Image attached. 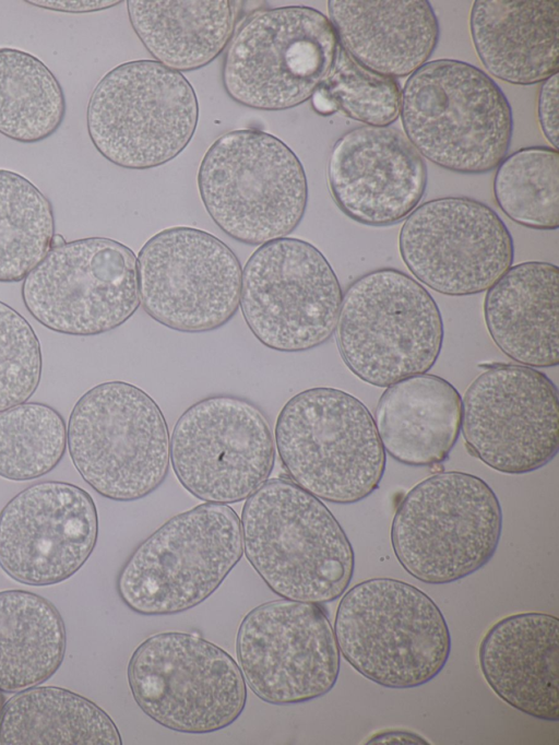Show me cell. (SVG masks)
<instances>
[{"label": "cell", "instance_id": "obj_19", "mask_svg": "<svg viewBox=\"0 0 559 745\" xmlns=\"http://www.w3.org/2000/svg\"><path fill=\"white\" fill-rule=\"evenodd\" d=\"M400 255L412 275L449 296L487 291L512 265V236L489 205L443 197L417 205L402 224Z\"/></svg>", "mask_w": 559, "mask_h": 745}, {"label": "cell", "instance_id": "obj_5", "mask_svg": "<svg viewBox=\"0 0 559 745\" xmlns=\"http://www.w3.org/2000/svg\"><path fill=\"white\" fill-rule=\"evenodd\" d=\"M197 184L212 221L249 246L287 237L301 223L308 181L296 153L257 129L233 130L203 155Z\"/></svg>", "mask_w": 559, "mask_h": 745}, {"label": "cell", "instance_id": "obj_17", "mask_svg": "<svg viewBox=\"0 0 559 745\" xmlns=\"http://www.w3.org/2000/svg\"><path fill=\"white\" fill-rule=\"evenodd\" d=\"M461 430L469 452L504 474L548 464L559 450V399L542 371L492 364L467 387Z\"/></svg>", "mask_w": 559, "mask_h": 745}, {"label": "cell", "instance_id": "obj_13", "mask_svg": "<svg viewBox=\"0 0 559 745\" xmlns=\"http://www.w3.org/2000/svg\"><path fill=\"white\" fill-rule=\"evenodd\" d=\"M343 291L312 244L282 237L260 245L241 276L240 310L254 338L267 348L296 353L331 339Z\"/></svg>", "mask_w": 559, "mask_h": 745}, {"label": "cell", "instance_id": "obj_20", "mask_svg": "<svg viewBox=\"0 0 559 745\" xmlns=\"http://www.w3.org/2000/svg\"><path fill=\"white\" fill-rule=\"evenodd\" d=\"M97 539L88 492L62 481L35 483L0 511V568L26 586L57 584L84 566Z\"/></svg>", "mask_w": 559, "mask_h": 745}, {"label": "cell", "instance_id": "obj_18", "mask_svg": "<svg viewBox=\"0 0 559 745\" xmlns=\"http://www.w3.org/2000/svg\"><path fill=\"white\" fill-rule=\"evenodd\" d=\"M236 654L249 688L275 706L326 695L341 669L334 630L322 607L286 599L262 603L243 616Z\"/></svg>", "mask_w": 559, "mask_h": 745}, {"label": "cell", "instance_id": "obj_32", "mask_svg": "<svg viewBox=\"0 0 559 745\" xmlns=\"http://www.w3.org/2000/svg\"><path fill=\"white\" fill-rule=\"evenodd\" d=\"M492 192L499 209L522 226H559V152L550 146L522 147L496 167Z\"/></svg>", "mask_w": 559, "mask_h": 745}, {"label": "cell", "instance_id": "obj_1", "mask_svg": "<svg viewBox=\"0 0 559 745\" xmlns=\"http://www.w3.org/2000/svg\"><path fill=\"white\" fill-rule=\"evenodd\" d=\"M243 554L282 599L329 603L344 594L355 555L340 522L289 478L267 480L242 507Z\"/></svg>", "mask_w": 559, "mask_h": 745}, {"label": "cell", "instance_id": "obj_8", "mask_svg": "<svg viewBox=\"0 0 559 745\" xmlns=\"http://www.w3.org/2000/svg\"><path fill=\"white\" fill-rule=\"evenodd\" d=\"M335 331L347 368L380 388L426 374L444 338L433 297L417 280L393 268L365 273L347 287Z\"/></svg>", "mask_w": 559, "mask_h": 745}, {"label": "cell", "instance_id": "obj_14", "mask_svg": "<svg viewBox=\"0 0 559 745\" xmlns=\"http://www.w3.org/2000/svg\"><path fill=\"white\" fill-rule=\"evenodd\" d=\"M26 310L50 331L92 336L117 329L141 305L136 256L108 237L51 248L21 286Z\"/></svg>", "mask_w": 559, "mask_h": 745}, {"label": "cell", "instance_id": "obj_16", "mask_svg": "<svg viewBox=\"0 0 559 745\" xmlns=\"http://www.w3.org/2000/svg\"><path fill=\"white\" fill-rule=\"evenodd\" d=\"M136 262L141 305L168 329L211 332L238 311L240 261L209 232L190 226L165 228L142 246Z\"/></svg>", "mask_w": 559, "mask_h": 745}, {"label": "cell", "instance_id": "obj_21", "mask_svg": "<svg viewBox=\"0 0 559 745\" xmlns=\"http://www.w3.org/2000/svg\"><path fill=\"white\" fill-rule=\"evenodd\" d=\"M326 178L345 215L364 225L388 226L416 209L428 175L423 156L402 132L360 126L334 143Z\"/></svg>", "mask_w": 559, "mask_h": 745}, {"label": "cell", "instance_id": "obj_7", "mask_svg": "<svg viewBox=\"0 0 559 745\" xmlns=\"http://www.w3.org/2000/svg\"><path fill=\"white\" fill-rule=\"evenodd\" d=\"M73 466L100 496L133 501L165 481L170 436L156 401L121 380L98 383L73 405L67 426Z\"/></svg>", "mask_w": 559, "mask_h": 745}, {"label": "cell", "instance_id": "obj_30", "mask_svg": "<svg viewBox=\"0 0 559 745\" xmlns=\"http://www.w3.org/2000/svg\"><path fill=\"white\" fill-rule=\"evenodd\" d=\"M67 111L62 86L38 57L0 48V134L23 144L51 137Z\"/></svg>", "mask_w": 559, "mask_h": 745}, {"label": "cell", "instance_id": "obj_11", "mask_svg": "<svg viewBox=\"0 0 559 745\" xmlns=\"http://www.w3.org/2000/svg\"><path fill=\"white\" fill-rule=\"evenodd\" d=\"M340 45L329 17L307 5L252 13L231 37L222 68L228 96L258 110H286L312 97Z\"/></svg>", "mask_w": 559, "mask_h": 745}, {"label": "cell", "instance_id": "obj_28", "mask_svg": "<svg viewBox=\"0 0 559 745\" xmlns=\"http://www.w3.org/2000/svg\"><path fill=\"white\" fill-rule=\"evenodd\" d=\"M114 720L92 700L57 686H35L4 701L0 745H121Z\"/></svg>", "mask_w": 559, "mask_h": 745}, {"label": "cell", "instance_id": "obj_29", "mask_svg": "<svg viewBox=\"0 0 559 745\" xmlns=\"http://www.w3.org/2000/svg\"><path fill=\"white\" fill-rule=\"evenodd\" d=\"M67 632L61 614L26 590L0 591V690L38 686L61 666Z\"/></svg>", "mask_w": 559, "mask_h": 745}, {"label": "cell", "instance_id": "obj_3", "mask_svg": "<svg viewBox=\"0 0 559 745\" xmlns=\"http://www.w3.org/2000/svg\"><path fill=\"white\" fill-rule=\"evenodd\" d=\"M340 653L367 679L394 689L435 678L451 653V635L437 603L417 587L372 578L352 587L335 613Z\"/></svg>", "mask_w": 559, "mask_h": 745}, {"label": "cell", "instance_id": "obj_40", "mask_svg": "<svg viewBox=\"0 0 559 745\" xmlns=\"http://www.w3.org/2000/svg\"><path fill=\"white\" fill-rule=\"evenodd\" d=\"M3 705H4V696H3L2 691L0 690V719H1V714H2Z\"/></svg>", "mask_w": 559, "mask_h": 745}, {"label": "cell", "instance_id": "obj_2", "mask_svg": "<svg viewBox=\"0 0 559 745\" xmlns=\"http://www.w3.org/2000/svg\"><path fill=\"white\" fill-rule=\"evenodd\" d=\"M407 140L435 165L460 174L493 170L512 134L510 103L481 69L456 59L426 62L401 91Z\"/></svg>", "mask_w": 559, "mask_h": 745}, {"label": "cell", "instance_id": "obj_27", "mask_svg": "<svg viewBox=\"0 0 559 745\" xmlns=\"http://www.w3.org/2000/svg\"><path fill=\"white\" fill-rule=\"evenodd\" d=\"M229 0H129L136 36L155 61L178 72L210 64L229 44L237 5Z\"/></svg>", "mask_w": 559, "mask_h": 745}, {"label": "cell", "instance_id": "obj_31", "mask_svg": "<svg viewBox=\"0 0 559 745\" xmlns=\"http://www.w3.org/2000/svg\"><path fill=\"white\" fill-rule=\"evenodd\" d=\"M50 200L23 175L0 168V283L22 282L50 250Z\"/></svg>", "mask_w": 559, "mask_h": 745}, {"label": "cell", "instance_id": "obj_23", "mask_svg": "<svg viewBox=\"0 0 559 745\" xmlns=\"http://www.w3.org/2000/svg\"><path fill=\"white\" fill-rule=\"evenodd\" d=\"M328 12L340 47L382 76L411 75L438 44L439 22L427 0H330Z\"/></svg>", "mask_w": 559, "mask_h": 745}, {"label": "cell", "instance_id": "obj_34", "mask_svg": "<svg viewBox=\"0 0 559 745\" xmlns=\"http://www.w3.org/2000/svg\"><path fill=\"white\" fill-rule=\"evenodd\" d=\"M401 91L395 79L365 69L340 47L332 72L311 100L320 115L340 110L365 126L390 127L400 116Z\"/></svg>", "mask_w": 559, "mask_h": 745}, {"label": "cell", "instance_id": "obj_10", "mask_svg": "<svg viewBox=\"0 0 559 745\" xmlns=\"http://www.w3.org/2000/svg\"><path fill=\"white\" fill-rule=\"evenodd\" d=\"M199 103L188 79L155 60L116 66L95 85L86 107L91 142L107 161L150 169L177 157L190 143Z\"/></svg>", "mask_w": 559, "mask_h": 745}, {"label": "cell", "instance_id": "obj_33", "mask_svg": "<svg viewBox=\"0 0 559 745\" xmlns=\"http://www.w3.org/2000/svg\"><path fill=\"white\" fill-rule=\"evenodd\" d=\"M67 450V425L52 406L25 402L0 412V477L13 482L51 472Z\"/></svg>", "mask_w": 559, "mask_h": 745}, {"label": "cell", "instance_id": "obj_24", "mask_svg": "<svg viewBox=\"0 0 559 745\" xmlns=\"http://www.w3.org/2000/svg\"><path fill=\"white\" fill-rule=\"evenodd\" d=\"M557 0H477L469 13L475 52L495 78L542 83L559 70Z\"/></svg>", "mask_w": 559, "mask_h": 745}, {"label": "cell", "instance_id": "obj_37", "mask_svg": "<svg viewBox=\"0 0 559 745\" xmlns=\"http://www.w3.org/2000/svg\"><path fill=\"white\" fill-rule=\"evenodd\" d=\"M122 1L117 0H27L37 8L63 13H90L112 8Z\"/></svg>", "mask_w": 559, "mask_h": 745}, {"label": "cell", "instance_id": "obj_38", "mask_svg": "<svg viewBox=\"0 0 559 745\" xmlns=\"http://www.w3.org/2000/svg\"><path fill=\"white\" fill-rule=\"evenodd\" d=\"M367 744L414 743L428 744L420 735L405 730H385L374 733L368 738Z\"/></svg>", "mask_w": 559, "mask_h": 745}, {"label": "cell", "instance_id": "obj_35", "mask_svg": "<svg viewBox=\"0 0 559 745\" xmlns=\"http://www.w3.org/2000/svg\"><path fill=\"white\" fill-rule=\"evenodd\" d=\"M43 374L39 340L31 323L0 300V412L27 402Z\"/></svg>", "mask_w": 559, "mask_h": 745}, {"label": "cell", "instance_id": "obj_4", "mask_svg": "<svg viewBox=\"0 0 559 745\" xmlns=\"http://www.w3.org/2000/svg\"><path fill=\"white\" fill-rule=\"evenodd\" d=\"M274 438L289 480L321 500L355 504L382 480L385 450L374 418L346 391L314 387L296 393L277 415Z\"/></svg>", "mask_w": 559, "mask_h": 745}, {"label": "cell", "instance_id": "obj_15", "mask_svg": "<svg viewBox=\"0 0 559 745\" xmlns=\"http://www.w3.org/2000/svg\"><path fill=\"white\" fill-rule=\"evenodd\" d=\"M170 463L182 485L204 502L235 504L250 497L272 474L275 442L263 412L227 394L190 405L170 436Z\"/></svg>", "mask_w": 559, "mask_h": 745}, {"label": "cell", "instance_id": "obj_25", "mask_svg": "<svg viewBox=\"0 0 559 745\" xmlns=\"http://www.w3.org/2000/svg\"><path fill=\"white\" fill-rule=\"evenodd\" d=\"M559 269L544 261L511 265L484 298V320L496 346L520 365L559 363Z\"/></svg>", "mask_w": 559, "mask_h": 745}, {"label": "cell", "instance_id": "obj_39", "mask_svg": "<svg viewBox=\"0 0 559 745\" xmlns=\"http://www.w3.org/2000/svg\"><path fill=\"white\" fill-rule=\"evenodd\" d=\"M66 244H67L66 238H64L61 234H56V233H55V235L52 236V239H51L50 249H51V248L62 247V246L66 245Z\"/></svg>", "mask_w": 559, "mask_h": 745}, {"label": "cell", "instance_id": "obj_22", "mask_svg": "<svg viewBox=\"0 0 559 745\" xmlns=\"http://www.w3.org/2000/svg\"><path fill=\"white\" fill-rule=\"evenodd\" d=\"M481 674L491 690L522 713L559 720V620L527 612L506 616L478 648Z\"/></svg>", "mask_w": 559, "mask_h": 745}, {"label": "cell", "instance_id": "obj_36", "mask_svg": "<svg viewBox=\"0 0 559 745\" xmlns=\"http://www.w3.org/2000/svg\"><path fill=\"white\" fill-rule=\"evenodd\" d=\"M537 120L550 147L558 150V73L540 84L537 96Z\"/></svg>", "mask_w": 559, "mask_h": 745}, {"label": "cell", "instance_id": "obj_6", "mask_svg": "<svg viewBox=\"0 0 559 745\" xmlns=\"http://www.w3.org/2000/svg\"><path fill=\"white\" fill-rule=\"evenodd\" d=\"M502 533L498 496L480 477L440 472L402 498L391 524V545L415 579L445 584L471 576L496 554Z\"/></svg>", "mask_w": 559, "mask_h": 745}, {"label": "cell", "instance_id": "obj_26", "mask_svg": "<svg viewBox=\"0 0 559 745\" xmlns=\"http://www.w3.org/2000/svg\"><path fill=\"white\" fill-rule=\"evenodd\" d=\"M374 423L384 450L397 462L429 466L443 462L462 424V398L431 374L402 379L381 394Z\"/></svg>", "mask_w": 559, "mask_h": 745}, {"label": "cell", "instance_id": "obj_9", "mask_svg": "<svg viewBox=\"0 0 559 745\" xmlns=\"http://www.w3.org/2000/svg\"><path fill=\"white\" fill-rule=\"evenodd\" d=\"M243 554L240 518L226 504L178 513L146 537L117 577V592L144 616L174 615L204 602Z\"/></svg>", "mask_w": 559, "mask_h": 745}, {"label": "cell", "instance_id": "obj_12", "mask_svg": "<svg viewBox=\"0 0 559 745\" xmlns=\"http://www.w3.org/2000/svg\"><path fill=\"white\" fill-rule=\"evenodd\" d=\"M127 678L139 708L175 732L221 731L247 703L238 663L221 647L189 632L165 631L143 640L129 660Z\"/></svg>", "mask_w": 559, "mask_h": 745}]
</instances>
